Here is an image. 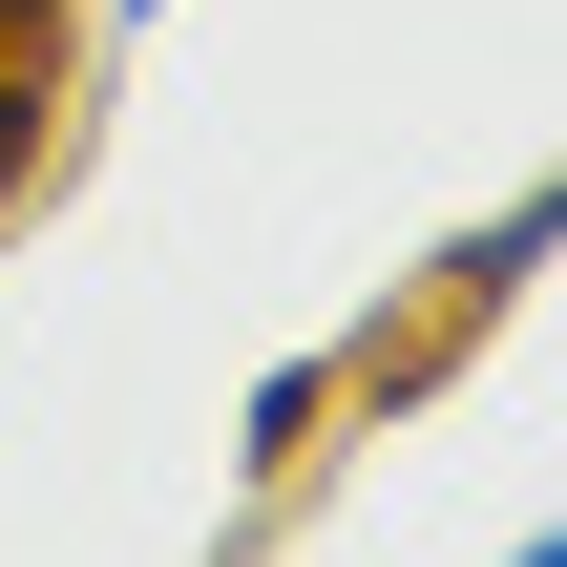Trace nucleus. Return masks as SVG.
<instances>
[{
  "mask_svg": "<svg viewBox=\"0 0 567 567\" xmlns=\"http://www.w3.org/2000/svg\"><path fill=\"white\" fill-rule=\"evenodd\" d=\"M505 567H567V526H547V547H505Z\"/></svg>",
  "mask_w": 567,
  "mask_h": 567,
  "instance_id": "obj_2",
  "label": "nucleus"
},
{
  "mask_svg": "<svg viewBox=\"0 0 567 567\" xmlns=\"http://www.w3.org/2000/svg\"><path fill=\"white\" fill-rule=\"evenodd\" d=\"M105 21H168V0H105Z\"/></svg>",
  "mask_w": 567,
  "mask_h": 567,
  "instance_id": "obj_3",
  "label": "nucleus"
},
{
  "mask_svg": "<svg viewBox=\"0 0 567 567\" xmlns=\"http://www.w3.org/2000/svg\"><path fill=\"white\" fill-rule=\"evenodd\" d=\"M21 168H42V63H0V210H21Z\"/></svg>",
  "mask_w": 567,
  "mask_h": 567,
  "instance_id": "obj_1",
  "label": "nucleus"
}]
</instances>
